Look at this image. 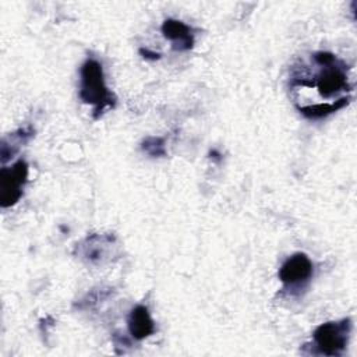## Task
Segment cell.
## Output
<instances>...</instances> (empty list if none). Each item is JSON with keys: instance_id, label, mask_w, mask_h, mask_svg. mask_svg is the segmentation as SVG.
I'll return each mask as SVG.
<instances>
[{"instance_id": "cell-10", "label": "cell", "mask_w": 357, "mask_h": 357, "mask_svg": "<svg viewBox=\"0 0 357 357\" xmlns=\"http://www.w3.org/2000/svg\"><path fill=\"white\" fill-rule=\"evenodd\" d=\"M139 53L145 57V59H149V60H158L160 57L159 53L156 52H151L149 49H139Z\"/></svg>"}, {"instance_id": "cell-8", "label": "cell", "mask_w": 357, "mask_h": 357, "mask_svg": "<svg viewBox=\"0 0 357 357\" xmlns=\"http://www.w3.org/2000/svg\"><path fill=\"white\" fill-rule=\"evenodd\" d=\"M350 102V96H342L335 102H325V103H315V105H308V106H297V110L305 116L307 119H324L342 107H344Z\"/></svg>"}, {"instance_id": "cell-1", "label": "cell", "mask_w": 357, "mask_h": 357, "mask_svg": "<svg viewBox=\"0 0 357 357\" xmlns=\"http://www.w3.org/2000/svg\"><path fill=\"white\" fill-rule=\"evenodd\" d=\"M79 77V99L93 106V117L98 119L106 107H113L116 103L114 95L106 86L102 64L92 57L86 59L81 66Z\"/></svg>"}, {"instance_id": "cell-7", "label": "cell", "mask_w": 357, "mask_h": 357, "mask_svg": "<svg viewBox=\"0 0 357 357\" xmlns=\"http://www.w3.org/2000/svg\"><path fill=\"white\" fill-rule=\"evenodd\" d=\"M127 326L130 335L135 340H142L155 332V322L149 314V310L141 304L135 305L130 311Z\"/></svg>"}, {"instance_id": "cell-3", "label": "cell", "mask_w": 357, "mask_h": 357, "mask_svg": "<svg viewBox=\"0 0 357 357\" xmlns=\"http://www.w3.org/2000/svg\"><path fill=\"white\" fill-rule=\"evenodd\" d=\"M321 71L318 73L317 78L312 81L304 78H293L291 88L294 86H317L318 92L324 98H331L340 91H350V85L347 82L346 68L340 60H335L331 64L321 66Z\"/></svg>"}, {"instance_id": "cell-2", "label": "cell", "mask_w": 357, "mask_h": 357, "mask_svg": "<svg viewBox=\"0 0 357 357\" xmlns=\"http://www.w3.org/2000/svg\"><path fill=\"white\" fill-rule=\"evenodd\" d=\"M351 332V319L331 321L321 324L312 333L315 353L324 356H340L347 346Z\"/></svg>"}, {"instance_id": "cell-6", "label": "cell", "mask_w": 357, "mask_h": 357, "mask_svg": "<svg viewBox=\"0 0 357 357\" xmlns=\"http://www.w3.org/2000/svg\"><path fill=\"white\" fill-rule=\"evenodd\" d=\"M160 31L163 36L173 42L176 50H190L194 46V35L191 28L180 20L167 18L163 21Z\"/></svg>"}, {"instance_id": "cell-4", "label": "cell", "mask_w": 357, "mask_h": 357, "mask_svg": "<svg viewBox=\"0 0 357 357\" xmlns=\"http://www.w3.org/2000/svg\"><path fill=\"white\" fill-rule=\"evenodd\" d=\"M28 178V165L24 159L15 162L11 167H3L0 172V205L13 206L22 197V188Z\"/></svg>"}, {"instance_id": "cell-9", "label": "cell", "mask_w": 357, "mask_h": 357, "mask_svg": "<svg viewBox=\"0 0 357 357\" xmlns=\"http://www.w3.org/2000/svg\"><path fill=\"white\" fill-rule=\"evenodd\" d=\"M141 149L153 158L166 155L165 139L162 137H146L141 144Z\"/></svg>"}, {"instance_id": "cell-5", "label": "cell", "mask_w": 357, "mask_h": 357, "mask_svg": "<svg viewBox=\"0 0 357 357\" xmlns=\"http://www.w3.org/2000/svg\"><path fill=\"white\" fill-rule=\"evenodd\" d=\"M314 272L311 259L304 252H296L289 257L279 269L280 282L290 290L304 287Z\"/></svg>"}]
</instances>
